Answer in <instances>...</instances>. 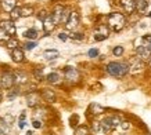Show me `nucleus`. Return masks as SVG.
<instances>
[{"label": "nucleus", "instance_id": "obj_37", "mask_svg": "<svg viewBox=\"0 0 151 135\" xmlns=\"http://www.w3.org/2000/svg\"><path fill=\"white\" fill-rule=\"evenodd\" d=\"M87 55H89L90 58H96V57H99V50L97 48H90L89 50V53H87Z\"/></svg>", "mask_w": 151, "mask_h": 135}, {"label": "nucleus", "instance_id": "obj_20", "mask_svg": "<svg viewBox=\"0 0 151 135\" xmlns=\"http://www.w3.org/2000/svg\"><path fill=\"white\" fill-rule=\"evenodd\" d=\"M89 112L96 116V114H101V113H104L105 109L103 108L101 105H99V104H92L90 106H89Z\"/></svg>", "mask_w": 151, "mask_h": 135}, {"label": "nucleus", "instance_id": "obj_27", "mask_svg": "<svg viewBox=\"0 0 151 135\" xmlns=\"http://www.w3.org/2000/svg\"><path fill=\"white\" fill-rule=\"evenodd\" d=\"M6 45H7V48H10V50L17 48V47H18V40H17L15 37H10L9 40L6 41Z\"/></svg>", "mask_w": 151, "mask_h": 135}, {"label": "nucleus", "instance_id": "obj_31", "mask_svg": "<svg viewBox=\"0 0 151 135\" xmlns=\"http://www.w3.org/2000/svg\"><path fill=\"white\" fill-rule=\"evenodd\" d=\"M19 95V90L18 88H13V90L9 92V95H7V98H9V101H13L15 97H18Z\"/></svg>", "mask_w": 151, "mask_h": 135}, {"label": "nucleus", "instance_id": "obj_10", "mask_svg": "<svg viewBox=\"0 0 151 135\" xmlns=\"http://www.w3.org/2000/svg\"><path fill=\"white\" fill-rule=\"evenodd\" d=\"M0 28H1L10 37H14V35L17 33L15 23H14L11 19H10V21H0Z\"/></svg>", "mask_w": 151, "mask_h": 135}, {"label": "nucleus", "instance_id": "obj_29", "mask_svg": "<svg viewBox=\"0 0 151 135\" xmlns=\"http://www.w3.org/2000/svg\"><path fill=\"white\" fill-rule=\"evenodd\" d=\"M68 37H71L72 40H83L85 35L79 33V32H71V35H68Z\"/></svg>", "mask_w": 151, "mask_h": 135}, {"label": "nucleus", "instance_id": "obj_19", "mask_svg": "<svg viewBox=\"0 0 151 135\" xmlns=\"http://www.w3.org/2000/svg\"><path fill=\"white\" fill-rule=\"evenodd\" d=\"M43 57L47 59V61H53V59H57L60 57V53L57 50H46L43 53Z\"/></svg>", "mask_w": 151, "mask_h": 135}, {"label": "nucleus", "instance_id": "obj_25", "mask_svg": "<svg viewBox=\"0 0 151 135\" xmlns=\"http://www.w3.org/2000/svg\"><path fill=\"white\" fill-rule=\"evenodd\" d=\"M33 13L35 11H33L32 6H24V7H21V17H31Z\"/></svg>", "mask_w": 151, "mask_h": 135}, {"label": "nucleus", "instance_id": "obj_51", "mask_svg": "<svg viewBox=\"0 0 151 135\" xmlns=\"http://www.w3.org/2000/svg\"><path fill=\"white\" fill-rule=\"evenodd\" d=\"M134 1H136V0H134ZM147 1H148V0H147Z\"/></svg>", "mask_w": 151, "mask_h": 135}, {"label": "nucleus", "instance_id": "obj_22", "mask_svg": "<svg viewBox=\"0 0 151 135\" xmlns=\"http://www.w3.org/2000/svg\"><path fill=\"white\" fill-rule=\"evenodd\" d=\"M13 122H14V117L11 116V114H6V116L0 117V126H9V127H11Z\"/></svg>", "mask_w": 151, "mask_h": 135}, {"label": "nucleus", "instance_id": "obj_12", "mask_svg": "<svg viewBox=\"0 0 151 135\" xmlns=\"http://www.w3.org/2000/svg\"><path fill=\"white\" fill-rule=\"evenodd\" d=\"M11 59H13L14 62L17 63H21L25 61V55H24V50H21L19 47L17 48L11 50Z\"/></svg>", "mask_w": 151, "mask_h": 135}, {"label": "nucleus", "instance_id": "obj_6", "mask_svg": "<svg viewBox=\"0 0 151 135\" xmlns=\"http://www.w3.org/2000/svg\"><path fill=\"white\" fill-rule=\"evenodd\" d=\"M64 77H65V80L67 81L75 84V83H78V81L81 80V73H79V70L76 69V68L65 66L64 68Z\"/></svg>", "mask_w": 151, "mask_h": 135}, {"label": "nucleus", "instance_id": "obj_15", "mask_svg": "<svg viewBox=\"0 0 151 135\" xmlns=\"http://www.w3.org/2000/svg\"><path fill=\"white\" fill-rule=\"evenodd\" d=\"M14 77H15V84H18V86L28 83V75L25 72H21V70L14 72Z\"/></svg>", "mask_w": 151, "mask_h": 135}, {"label": "nucleus", "instance_id": "obj_36", "mask_svg": "<svg viewBox=\"0 0 151 135\" xmlns=\"http://www.w3.org/2000/svg\"><path fill=\"white\" fill-rule=\"evenodd\" d=\"M9 39H10V36L3 31V29H1V28H0V41H7Z\"/></svg>", "mask_w": 151, "mask_h": 135}, {"label": "nucleus", "instance_id": "obj_35", "mask_svg": "<svg viewBox=\"0 0 151 135\" xmlns=\"http://www.w3.org/2000/svg\"><path fill=\"white\" fill-rule=\"evenodd\" d=\"M10 131H11V127L1 126V128H0V135H10Z\"/></svg>", "mask_w": 151, "mask_h": 135}, {"label": "nucleus", "instance_id": "obj_18", "mask_svg": "<svg viewBox=\"0 0 151 135\" xmlns=\"http://www.w3.org/2000/svg\"><path fill=\"white\" fill-rule=\"evenodd\" d=\"M46 80L50 84H60L61 83V76H60L58 72H51L46 76Z\"/></svg>", "mask_w": 151, "mask_h": 135}, {"label": "nucleus", "instance_id": "obj_14", "mask_svg": "<svg viewBox=\"0 0 151 135\" xmlns=\"http://www.w3.org/2000/svg\"><path fill=\"white\" fill-rule=\"evenodd\" d=\"M0 6L4 11L10 13L13 9L17 7V0H0Z\"/></svg>", "mask_w": 151, "mask_h": 135}, {"label": "nucleus", "instance_id": "obj_48", "mask_svg": "<svg viewBox=\"0 0 151 135\" xmlns=\"http://www.w3.org/2000/svg\"><path fill=\"white\" fill-rule=\"evenodd\" d=\"M1 99H3V95L0 94V102H1Z\"/></svg>", "mask_w": 151, "mask_h": 135}, {"label": "nucleus", "instance_id": "obj_34", "mask_svg": "<svg viewBox=\"0 0 151 135\" xmlns=\"http://www.w3.org/2000/svg\"><path fill=\"white\" fill-rule=\"evenodd\" d=\"M69 14H71V11H69L68 9H64V11H63V17H61V23L67 22V19L69 18Z\"/></svg>", "mask_w": 151, "mask_h": 135}, {"label": "nucleus", "instance_id": "obj_8", "mask_svg": "<svg viewBox=\"0 0 151 135\" xmlns=\"http://www.w3.org/2000/svg\"><path fill=\"white\" fill-rule=\"evenodd\" d=\"M108 35H110L108 28L105 26V25H99V26H97V29L94 31L93 37H94V40H96V41H103V40H105V39L108 37Z\"/></svg>", "mask_w": 151, "mask_h": 135}, {"label": "nucleus", "instance_id": "obj_45", "mask_svg": "<svg viewBox=\"0 0 151 135\" xmlns=\"http://www.w3.org/2000/svg\"><path fill=\"white\" fill-rule=\"evenodd\" d=\"M18 127L19 128H24V127H25V120H24V122H18Z\"/></svg>", "mask_w": 151, "mask_h": 135}, {"label": "nucleus", "instance_id": "obj_28", "mask_svg": "<svg viewBox=\"0 0 151 135\" xmlns=\"http://www.w3.org/2000/svg\"><path fill=\"white\" fill-rule=\"evenodd\" d=\"M73 135H89V128L85 126H81L75 130V134Z\"/></svg>", "mask_w": 151, "mask_h": 135}, {"label": "nucleus", "instance_id": "obj_41", "mask_svg": "<svg viewBox=\"0 0 151 135\" xmlns=\"http://www.w3.org/2000/svg\"><path fill=\"white\" fill-rule=\"evenodd\" d=\"M93 131H94V132L100 131V122H94V123H93Z\"/></svg>", "mask_w": 151, "mask_h": 135}, {"label": "nucleus", "instance_id": "obj_21", "mask_svg": "<svg viewBox=\"0 0 151 135\" xmlns=\"http://www.w3.org/2000/svg\"><path fill=\"white\" fill-rule=\"evenodd\" d=\"M142 68H143V61L142 59H139V58H136V61H134V63H133L132 66L129 65V72H132V73H136V72H139V70H142Z\"/></svg>", "mask_w": 151, "mask_h": 135}, {"label": "nucleus", "instance_id": "obj_5", "mask_svg": "<svg viewBox=\"0 0 151 135\" xmlns=\"http://www.w3.org/2000/svg\"><path fill=\"white\" fill-rule=\"evenodd\" d=\"M15 86V77H14V72L6 70L0 75V87L4 90H10Z\"/></svg>", "mask_w": 151, "mask_h": 135}, {"label": "nucleus", "instance_id": "obj_1", "mask_svg": "<svg viewBox=\"0 0 151 135\" xmlns=\"http://www.w3.org/2000/svg\"><path fill=\"white\" fill-rule=\"evenodd\" d=\"M108 75L114 77H125L129 73V63L126 62H110L107 65Z\"/></svg>", "mask_w": 151, "mask_h": 135}, {"label": "nucleus", "instance_id": "obj_39", "mask_svg": "<svg viewBox=\"0 0 151 135\" xmlns=\"http://www.w3.org/2000/svg\"><path fill=\"white\" fill-rule=\"evenodd\" d=\"M32 126L35 127V128H42V126H43V123H42V120H37V119H33Z\"/></svg>", "mask_w": 151, "mask_h": 135}, {"label": "nucleus", "instance_id": "obj_46", "mask_svg": "<svg viewBox=\"0 0 151 135\" xmlns=\"http://www.w3.org/2000/svg\"><path fill=\"white\" fill-rule=\"evenodd\" d=\"M144 39H146V40H148V41H151V36H144Z\"/></svg>", "mask_w": 151, "mask_h": 135}, {"label": "nucleus", "instance_id": "obj_42", "mask_svg": "<svg viewBox=\"0 0 151 135\" xmlns=\"http://www.w3.org/2000/svg\"><path fill=\"white\" fill-rule=\"evenodd\" d=\"M119 126L122 127L124 130H129V128H130V124H129L128 122H122V123H121V124H119Z\"/></svg>", "mask_w": 151, "mask_h": 135}, {"label": "nucleus", "instance_id": "obj_24", "mask_svg": "<svg viewBox=\"0 0 151 135\" xmlns=\"http://www.w3.org/2000/svg\"><path fill=\"white\" fill-rule=\"evenodd\" d=\"M134 4H136V10L143 13V11H146L147 7H148V1H147V0H136Z\"/></svg>", "mask_w": 151, "mask_h": 135}, {"label": "nucleus", "instance_id": "obj_17", "mask_svg": "<svg viewBox=\"0 0 151 135\" xmlns=\"http://www.w3.org/2000/svg\"><path fill=\"white\" fill-rule=\"evenodd\" d=\"M54 28H55V25L53 22V19H51V15L49 14L46 17V19L43 21V29H45L46 33H51V32L54 31Z\"/></svg>", "mask_w": 151, "mask_h": 135}, {"label": "nucleus", "instance_id": "obj_4", "mask_svg": "<svg viewBox=\"0 0 151 135\" xmlns=\"http://www.w3.org/2000/svg\"><path fill=\"white\" fill-rule=\"evenodd\" d=\"M119 124H121L119 117H116V116L107 117V119H104L103 122H100V130L103 131L104 134H108V132H111L112 130H115Z\"/></svg>", "mask_w": 151, "mask_h": 135}, {"label": "nucleus", "instance_id": "obj_7", "mask_svg": "<svg viewBox=\"0 0 151 135\" xmlns=\"http://www.w3.org/2000/svg\"><path fill=\"white\" fill-rule=\"evenodd\" d=\"M79 21H81V15H79L78 11H72V13L69 14V18L67 19V22H65V29H68V31H75L79 25Z\"/></svg>", "mask_w": 151, "mask_h": 135}, {"label": "nucleus", "instance_id": "obj_47", "mask_svg": "<svg viewBox=\"0 0 151 135\" xmlns=\"http://www.w3.org/2000/svg\"><path fill=\"white\" fill-rule=\"evenodd\" d=\"M27 135H33V132H32V131H28Z\"/></svg>", "mask_w": 151, "mask_h": 135}, {"label": "nucleus", "instance_id": "obj_43", "mask_svg": "<svg viewBox=\"0 0 151 135\" xmlns=\"http://www.w3.org/2000/svg\"><path fill=\"white\" fill-rule=\"evenodd\" d=\"M78 119H79V117L76 116V114H73V116L71 117V126H72V127H75V126H76V123H75V122H76Z\"/></svg>", "mask_w": 151, "mask_h": 135}, {"label": "nucleus", "instance_id": "obj_50", "mask_svg": "<svg viewBox=\"0 0 151 135\" xmlns=\"http://www.w3.org/2000/svg\"><path fill=\"white\" fill-rule=\"evenodd\" d=\"M146 135H151V134H146Z\"/></svg>", "mask_w": 151, "mask_h": 135}, {"label": "nucleus", "instance_id": "obj_52", "mask_svg": "<svg viewBox=\"0 0 151 135\" xmlns=\"http://www.w3.org/2000/svg\"><path fill=\"white\" fill-rule=\"evenodd\" d=\"M0 88H1V87H0Z\"/></svg>", "mask_w": 151, "mask_h": 135}, {"label": "nucleus", "instance_id": "obj_23", "mask_svg": "<svg viewBox=\"0 0 151 135\" xmlns=\"http://www.w3.org/2000/svg\"><path fill=\"white\" fill-rule=\"evenodd\" d=\"M24 36L27 37V39H29V40H35V39H37V31L35 29V28H31V29H28V31H25V33H24Z\"/></svg>", "mask_w": 151, "mask_h": 135}, {"label": "nucleus", "instance_id": "obj_49", "mask_svg": "<svg viewBox=\"0 0 151 135\" xmlns=\"http://www.w3.org/2000/svg\"><path fill=\"white\" fill-rule=\"evenodd\" d=\"M150 66H151V59H150Z\"/></svg>", "mask_w": 151, "mask_h": 135}, {"label": "nucleus", "instance_id": "obj_40", "mask_svg": "<svg viewBox=\"0 0 151 135\" xmlns=\"http://www.w3.org/2000/svg\"><path fill=\"white\" fill-rule=\"evenodd\" d=\"M58 39H60V40H63V41H67V40H68V35L63 32V33H60V35H58Z\"/></svg>", "mask_w": 151, "mask_h": 135}, {"label": "nucleus", "instance_id": "obj_9", "mask_svg": "<svg viewBox=\"0 0 151 135\" xmlns=\"http://www.w3.org/2000/svg\"><path fill=\"white\" fill-rule=\"evenodd\" d=\"M25 99H27V105L29 108H36L39 102H40V94L37 91H31V92L27 94Z\"/></svg>", "mask_w": 151, "mask_h": 135}, {"label": "nucleus", "instance_id": "obj_38", "mask_svg": "<svg viewBox=\"0 0 151 135\" xmlns=\"http://www.w3.org/2000/svg\"><path fill=\"white\" fill-rule=\"evenodd\" d=\"M47 15H49V14H47V11H45V10H42L40 13L37 14V19H40V21H45Z\"/></svg>", "mask_w": 151, "mask_h": 135}, {"label": "nucleus", "instance_id": "obj_30", "mask_svg": "<svg viewBox=\"0 0 151 135\" xmlns=\"http://www.w3.org/2000/svg\"><path fill=\"white\" fill-rule=\"evenodd\" d=\"M33 76L36 77V80H43V69L42 68H36L35 70H33Z\"/></svg>", "mask_w": 151, "mask_h": 135}, {"label": "nucleus", "instance_id": "obj_33", "mask_svg": "<svg viewBox=\"0 0 151 135\" xmlns=\"http://www.w3.org/2000/svg\"><path fill=\"white\" fill-rule=\"evenodd\" d=\"M37 45V43L35 40H32V41H27L25 44H24V48L25 50H33L35 47Z\"/></svg>", "mask_w": 151, "mask_h": 135}, {"label": "nucleus", "instance_id": "obj_11", "mask_svg": "<svg viewBox=\"0 0 151 135\" xmlns=\"http://www.w3.org/2000/svg\"><path fill=\"white\" fill-rule=\"evenodd\" d=\"M40 98L43 99V101L49 102V104H53V102H55V99H57V95H55V92L53 90H50V88H43L40 92Z\"/></svg>", "mask_w": 151, "mask_h": 135}, {"label": "nucleus", "instance_id": "obj_44", "mask_svg": "<svg viewBox=\"0 0 151 135\" xmlns=\"http://www.w3.org/2000/svg\"><path fill=\"white\" fill-rule=\"evenodd\" d=\"M25 117H27V114H25V112L21 113V116H19V122H24L25 120Z\"/></svg>", "mask_w": 151, "mask_h": 135}, {"label": "nucleus", "instance_id": "obj_32", "mask_svg": "<svg viewBox=\"0 0 151 135\" xmlns=\"http://www.w3.org/2000/svg\"><path fill=\"white\" fill-rule=\"evenodd\" d=\"M112 54H114L115 57H121V55L124 54V47H122V45H116V47H114Z\"/></svg>", "mask_w": 151, "mask_h": 135}, {"label": "nucleus", "instance_id": "obj_16", "mask_svg": "<svg viewBox=\"0 0 151 135\" xmlns=\"http://www.w3.org/2000/svg\"><path fill=\"white\" fill-rule=\"evenodd\" d=\"M121 4L124 7V10L128 14H132L136 10V4H134V0H121Z\"/></svg>", "mask_w": 151, "mask_h": 135}, {"label": "nucleus", "instance_id": "obj_3", "mask_svg": "<svg viewBox=\"0 0 151 135\" xmlns=\"http://www.w3.org/2000/svg\"><path fill=\"white\" fill-rule=\"evenodd\" d=\"M137 58L142 61H150L151 59V41L146 40L144 37L140 39V45L136 47Z\"/></svg>", "mask_w": 151, "mask_h": 135}, {"label": "nucleus", "instance_id": "obj_26", "mask_svg": "<svg viewBox=\"0 0 151 135\" xmlns=\"http://www.w3.org/2000/svg\"><path fill=\"white\" fill-rule=\"evenodd\" d=\"M10 17H11V21H15V19L21 18V7H15L10 11Z\"/></svg>", "mask_w": 151, "mask_h": 135}, {"label": "nucleus", "instance_id": "obj_2", "mask_svg": "<svg viewBox=\"0 0 151 135\" xmlns=\"http://www.w3.org/2000/svg\"><path fill=\"white\" fill-rule=\"evenodd\" d=\"M125 23H126L125 17L121 13L110 14V17H108V26H110L111 31H114V32L122 31L125 28Z\"/></svg>", "mask_w": 151, "mask_h": 135}, {"label": "nucleus", "instance_id": "obj_13", "mask_svg": "<svg viewBox=\"0 0 151 135\" xmlns=\"http://www.w3.org/2000/svg\"><path fill=\"white\" fill-rule=\"evenodd\" d=\"M63 11H64V7H61V6H57V7L54 9V11H53V13L50 14V15H51V19H53V22H54L55 26L61 23V17H63Z\"/></svg>", "mask_w": 151, "mask_h": 135}]
</instances>
